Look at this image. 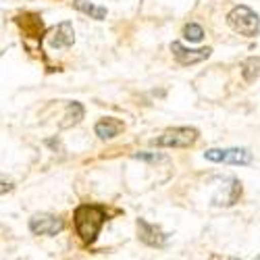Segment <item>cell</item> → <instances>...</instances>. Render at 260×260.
<instances>
[{
  "label": "cell",
  "instance_id": "cell-1",
  "mask_svg": "<svg viewBox=\"0 0 260 260\" xmlns=\"http://www.w3.org/2000/svg\"><path fill=\"white\" fill-rule=\"evenodd\" d=\"M73 221H75V231L79 235V240L90 246L96 242L102 225L106 223V210H104V206L83 204L75 210Z\"/></svg>",
  "mask_w": 260,
  "mask_h": 260
},
{
  "label": "cell",
  "instance_id": "cell-2",
  "mask_svg": "<svg viewBox=\"0 0 260 260\" xmlns=\"http://www.w3.org/2000/svg\"><path fill=\"white\" fill-rule=\"evenodd\" d=\"M227 23L231 25L233 31L242 34L246 38H254L260 31V17L250 7H244V5L231 9V13L227 15Z\"/></svg>",
  "mask_w": 260,
  "mask_h": 260
},
{
  "label": "cell",
  "instance_id": "cell-3",
  "mask_svg": "<svg viewBox=\"0 0 260 260\" xmlns=\"http://www.w3.org/2000/svg\"><path fill=\"white\" fill-rule=\"evenodd\" d=\"M198 140V129L193 127H175V129H169L165 132L160 138L152 140L154 146L160 148H189L193 146Z\"/></svg>",
  "mask_w": 260,
  "mask_h": 260
},
{
  "label": "cell",
  "instance_id": "cell-4",
  "mask_svg": "<svg viewBox=\"0 0 260 260\" xmlns=\"http://www.w3.org/2000/svg\"><path fill=\"white\" fill-rule=\"evenodd\" d=\"M204 158L210 162H227V165H250L252 152L248 148H210L204 152Z\"/></svg>",
  "mask_w": 260,
  "mask_h": 260
},
{
  "label": "cell",
  "instance_id": "cell-5",
  "mask_svg": "<svg viewBox=\"0 0 260 260\" xmlns=\"http://www.w3.org/2000/svg\"><path fill=\"white\" fill-rule=\"evenodd\" d=\"M64 229V221L54 214H36L29 221V231L34 235H56Z\"/></svg>",
  "mask_w": 260,
  "mask_h": 260
},
{
  "label": "cell",
  "instance_id": "cell-6",
  "mask_svg": "<svg viewBox=\"0 0 260 260\" xmlns=\"http://www.w3.org/2000/svg\"><path fill=\"white\" fill-rule=\"evenodd\" d=\"M15 23L21 27L25 38L36 40L38 44L42 46V38H44V21H42L40 15L34 13H23V15H17L15 17Z\"/></svg>",
  "mask_w": 260,
  "mask_h": 260
},
{
  "label": "cell",
  "instance_id": "cell-7",
  "mask_svg": "<svg viewBox=\"0 0 260 260\" xmlns=\"http://www.w3.org/2000/svg\"><path fill=\"white\" fill-rule=\"evenodd\" d=\"M138 233H140V240L152 248H165L169 242V235L158 225H150L144 219H138Z\"/></svg>",
  "mask_w": 260,
  "mask_h": 260
},
{
  "label": "cell",
  "instance_id": "cell-8",
  "mask_svg": "<svg viewBox=\"0 0 260 260\" xmlns=\"http://www.w3.org/2000/svg\"><path fill=\"white\" fill-rule=\"evenodd\" d=\"M171 52L177 58V62H181V64H196V62L206 60L210 56L212 48H185L181 42H173Z\"/></svg>",
  "mask_w": 260,
  "mask_h": 260
},
{
  "label": "cell",
  "instance_id": "cell-9",
  "mask_svg": "<svg viewBox=\"0 0 260 260\" xmlns=\"http://www.w3.org/2000/svg\"><path fill=\"white\" fill-rule=\"evenodd\" d=\"M242 196V183L240 179H235V177H229L223 187L219 189V193L212 198V204L214 206H233L237 200H240Z\"/></svg>",
  "mask_w": 260,
  "mask_h": 260
},
{
  "label": "cell",
  "instance_id": "cell-10",
  "mask_svg": "<svg viewBox=\"0 0 260 260\" xmlns=\"http://www.w3.org/2000/svg\"><path fill=\"white\" fill-rule=\"evenodd\" d=\"M75 42V31L69 21H62L60 25H56L50 34H48V44L52 48H69Z\"/></svg>",
  "mask_w": 260,
  "mask_h": 260
},
{
  "label": "cell",
  "instance_id": "cell-11",
  "mask_svg": "<svg viewBox=\"0 0 260 260\" xmlns=\"http://www.w3.org/2000/svg\"><path fill=\"white\" fill-rule=\"evenodd\" d=\"M123 129H125V123L123 121H119L115 117H106V119H102V121L96 123L94 132H96V136L100 140H113V138H117L123 132Z\"/></svg>",
  "mask_w": 260,
  "mask_h": 260
},
{
  "label": "cell",
  "instance_id": "cell-12",
  "mask_svg": "<svg viewBox=\"0 0 260 260\" xmlns=\"http://www.w3.org/2000/svg\"><path fill=\"white\" fill-rule=\"evenodd\" d=\"M242 75L248 83H254L260 77V56H250L242 62Z\"/></svg>",
  "mask_w": 260,
  "mask_h": 260
},
{
  "label": "cell",
  "instance_id": "cell-13",
  "mask_svg": "<svg viewBox=\"0 0 260 260\" xmlns=\"http://www.w3.org/2000/svg\"><path fill=\"white\" fill-rule=\"evenodd\" d=\"M83 106L79 102H69L67 104V115H64V119L67 121H62L60 127H71V125H77L81 119H83Z\"/></svg>",
  "mask_w": 260,
  "mask_h": 260
},
{
  "label": "cell",
  "instance_id": "cell-14",
  "mask_svg": "<svg viewBox=\"0 0 260 260\" xmlns=\"http://www.w3.org/2000/svg\"><path fill=\"white\" fill-rule=\"evenodd\" d=\"M75 9H79V11L85 13V15H90V17L96 19V21H102V19L106 17V9H104V7L90 5L88 0H75Z\"/></svg>",
  "mask_w": 260,
  "mask_h": 260
},
{
  "label": "cell",
  "instance_id": "cell-15",
  "mask_svg": "<svg viewBox=\"0 0 260 260\" xmlns=\"http://www.w3.org/2000/svg\"><path fill=\"white\" fill-rule=\"evenodd\" d=\"M183 38L189 40V42H202L204 38V29L198 25V23H189L183 27Z\"/></svg>",
  "mask_w": 260,
  "mask_h": 260
},
{
  "label": "cell",
  "instance_id": "cell-16",
  "mask_svg": "<svg viewBox=\"0 0 260 260\" xmlns=\"http://www.w3.org/2000/svg\"><path fill=\"white\" fill-rule=\"evenodd\" d=\"M134 158H138V160H146V162H158V160H165L162 154H146V152H136Z\"/></svg>",
  "mask_w": 260,
  "mask_h": 260
},
{
  "label": "cell",
  "instance_id": "cell-17",
  "mask_svg": "<svg viewBox=\"0 0 260 260\" xmlns=\"http://www.w3.org/2000/svg\"><path fill=\"white\" fill-rule=\"evenodd\" d=\"M7 191H13V183H7V181H0V193H7Z\"/></svg>",
  "mask_w": 260,
  "mask_h": 260
},
{
  "label": "cell",
  "instance_id": "cell-18",
  "mask_svg": "<svg viewBox=\"0 0 260 260\" xmlns=\"http://www.w3.org/2000/svg\"><path fill=\"white\" fill-rule=\"evenodd\" d=\"M258 258H260V256H258Z\"/></svg>",
  "mask_w": 260,
  "mask_h": 260
}]
</instances>
